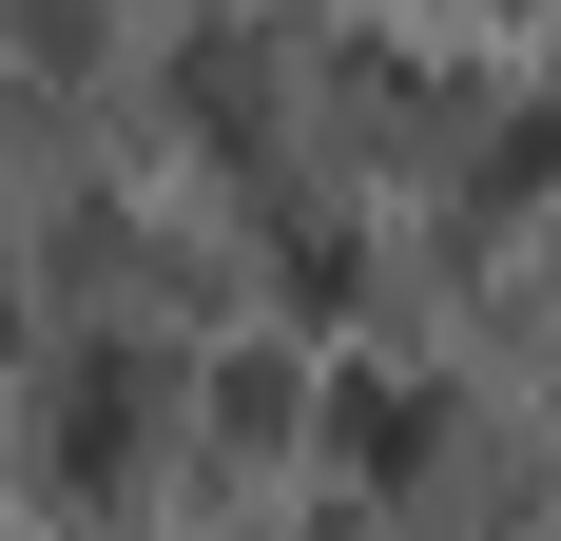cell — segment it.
I'll list each match as a JSON object with an SVG mask.
<instances>
[{
    "label": "cell",
    "instance_id": "6da1fadb",
    "mask_svg": "<svg viewBox=\"0 0 561 541\" xmlns=\"http://www.w3.org/2000/svg\"><path fill=\"white\" fill-rule=\"evenodd\" d=\"M136 426H156V368H136V348H98V368L58 387V445H39V484H58V503H116V484H136Z\"/></svg>",
    "mask_w": 561,
    "mask_h": 541
}]
</instances>
